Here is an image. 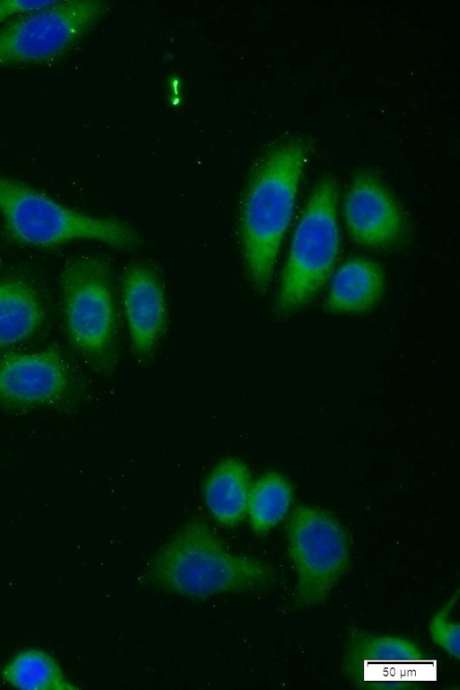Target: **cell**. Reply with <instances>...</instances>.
Masks as SVG:
<instances>
[{
	"instance_id": "obj_4",
	"label": "cell",
	"mask_w": 460,
	"mask_h": 690,
	"mask_svg": "<svg viewBox=\"0 0 460 690\" xmlns=\"http://www.w3.org/2000/svg\"><path fill=\"white\" fill-rule=\"evenodd\" d=\"M336 181L321 179L305 204L294 233L275 300L279 314L310 303L330 278L341 245Z\"/></svg>"
},
{
	"instance_id": "obj_10",
	"label": "cell",
	"mask_w": 460,
	"mask_h": 690,
	"mask_svg": "<svg viewBox=\"0 0 460 690\" xmlns=\"http://www.w3.org/2000/svg\"><path fill=\"white\" fill-rule=\"evenodd\" d=\"M121 296L135 353L148 357L166 324L164 288L157 271L146 263L128 266L121 277Z\"/></svg>"
},
{
	"instance_id": "obj_14",
	"label": "cell",
	"mask_w": 460,
	"mask_h": 690,
	"mask_svg": "<svg viewBox=\"0 0 460 690\" xmlns=\"http://www.w3.org/2000/svg\"><path fill=\"white\" fill-rule=\"evenodd\" d=\"M44 318L41 300L32 286L17 279L0 280V349L32 336Z\"/></svg>"
},
{
	"instance_id": "obj_1",
	"label": "cell",
	"mask_w": 460,
	"mask_h": 690,
	"mask_svg": "<svg viewBox=\"0 0 460 690\" xmlns=\"http://www.w3.org/2000/svg\"><path fill=\"white\" fill-rule=\"evenodd\" d=\"M307 155L301 138L278 141L259 158L243 190L237 232L247 279L258 293L271 280Z\"/></svg>"
},
{
	"instance_id": "obj_2",
	"label": "cell",
	"mask_w": 460,
	"mask_h": 690,
	"mask_svg": "<svg viewBox=\"0 0 460 690\" xmlns=\"http://www.w3.org/2000/svg\"><path fill=\"white\" fill-rule=\"evenodd\" d=\"M146 576L156 587L197 599L261 589L273 580L265 562L233 553L201 520L188 522L160 547Z\"/></svg>"
},
{
	"instance_id": "obj_6",
	"label": "cell",
	"mask_w": 460,
	"mask_h": 690,
	"mask_svg": "<svg viewBox=\"0 0 460 690\" xmlns=\"http://www.w3.org/2000/svg\"><path fill=\"white\" fill-rule=\"evenodd\" d=\"M287 534L296 576V601L302 606L320 604L348 568L347 534L332 515L311 506H298L292 511Z\"/></svg>"
},
{
	"instance_id": "obj_11",
	"label": "cell",
	"mask_w": 460,
	"mask_h": 690,
	"mask_svg": "<svg viewBox=\"0 0 460 690\" xmlns=\"http://www.w3.org/2000/svg\"><path fill=\"white\" fill-rule=\"evenodd\" d=\"M421 658L411 641L394 636L352 630L345 654V668L364 682L402 681L409 664Z\"/></svg>"
},
{
	"instance_id": "obj_12",
	"label": "cell",
	"mask_w": 460,
	"mask_h": 690,
	"mask_svg": "<svg viewBox=\"0 0 460 690\" xmlns=\"http://www.w3.org/2000/svg\"><path fill=\"white\" fill-rule=\"evenodd\" d=\"M385 288V276L376 261L355 257L344 261L334 273L325 308L337 314H358L374 307Z\"/></svg>"
},
{
	"instance_id": "obj_3",
	"label": "cell",
	"mask_w": 460,
	"mask_h": 690,
	"mask_svg": "<svg viewBox=\"0 0 460 690\" xmlns=\"http://www.w3.org/2000/svg\"><path fill=\"white\" fill-rule=\"evenodd\" d=\"M0 213L8 235L23 244L51 246L91 239L128 250L140 243L137 233L124 221L69 208L42 191L4 176H0Z\"/></svg>"
},
{
	"instance_id": "obj_13",
	"label": "cell",
	"mask_w": 460,
	"mask_h": 690,
	"mask_svg": "<svg viewBox=\"0 0 460 690\" xmlns=\"http://www.w3.org/2000/svg\"><path fill=\"white\" fill-rule=\"evenodd\" d=\"M252 476L240 459L227 457L210 472L204 485V499L214 518L225 526L240 524L247 515Z\"/></svg>"
},
{
	"instance_id": "obj_16",
	"label": "cell",
	"mask_w": 460,
	"mask_h": 690,
	"mask_svg": "<svg viewBox=\"0 0 460 690\" xmlns=\"http://www.w3.org/2000/svg\"><path fill=\"white\" fill-rule=\"evenodd\" d=\"M293 490L285 476L276 472L266 473L252 484L247 515L256 534L270 531L288 514Z\"/></svg>"
},
{
	"instance_id": "obj_17",
	"label": "cell",
	"mask_w": 460,
	"mask_h": 690,
	"mask_svg": "<svg viewBox=\"0 0 460 690\" xmlns=\"http://www.w3.org/2000/svg\"><path fill=\"white\" fill-rule=\"evenodd\" d=\"M456 597L448 600L433 616L430 633L433 641L449 655L459 656V626L450 614L456 605Z\"/></svg>"
},
{
	"instance_id": "obj_5",
	"label": "cell",
	"mask_w": 460,
	"mask_h": 690,
	"mask_svg": "<svg viewBox=\"0 0 460 690\" xmlns=\"http://www.w3.org/2000/svg\"><path fill=\"white\" fill-rule=\"evenodd\" d=\"M60 282L71 343L96 368L111 369L117 358L119 314L110 261L99 255L72 258Z\"/></svg>"
},
{
	"instance_id": "obj_9",
	"label": "cell",
	"mask_w": 460,
	"mask_h": 690,
	"mask_svg": "<svg viewBox=\"0 0 460 690\" xmlns=\"http://www.w3.org/2000/svg\"><path fill=\"white\" fill-rule=\"evenodd\" d=\"M343 216L352 240L374 249H390L406 237L404 216L393 194L370 172L352 180L344 199Z\"/></svg>"
},
{
	"instance_id": "obj_15",
	"label": "cell",
	"mask_w": 460,
	"mask_h": 690,
	"mask_svg": "<svg viewBox=\"0 0 460 690\" xmlns=\"http://www.w3.org/2000/svg\"><path fill=\"white\" fill-rule=\"evenodd\" d=\"M3 681L28 690H65L75 686L64 673L58 660L40 648H27L16 652L1 670Z\"/></svg>"
},
{
	"instance_id": "obj_18",
	"label": "cell",
	"mask_w": 460,
	"mask_h": 690,
	"mask_svg": "<svg viewBox=\"0 0 460 690\" xmlns=\"http://www.w3.org/2000/svg\"><path fill=\"white\" fill-rule=\"evenodd\" d=\"M55 1L0 0V22L15 15L24 14L52 4Z\"/></svg>"
},
{
	"instance_id": "obj_7",
	"label": "cell",
	"mask_w": 460,
	"mask_h": 690,
	"mask_svg": "<svg viewBox=\"0 0 460 690\" xmlns=\"http://www.w3.org/2000/svg\"><path fill=\"white\" fill-rule=\"evenodd\" d=\"M104 4L97 0L55 1L22 14L0 29V66L51 60L99 18Z\"/></svg>"
},
{
	"instance_id": "obj_8",
	"label": "cell",
	"mask_w": 460,
	"mask_h": 690,
	"mask_svg": "<svg viewBox=\"0 0 460 690\" xmlns=\"http://www.w3.org/2000/svg\"><path fill=\"white\" fill-rule=\"evenodd\" d=\"M69 368L55 348L12 353L0 359V406L29 409L50 406L69 393Z\"/></svg>"
}]
</instances>
